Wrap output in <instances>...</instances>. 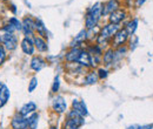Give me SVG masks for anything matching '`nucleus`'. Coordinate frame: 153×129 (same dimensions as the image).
<instances>
[{
    "label": "nucleus",
    "instance_id": "3",
    "mask_svg": "<svg viewBox=\"0 0 153 129\" xmlns=\"http://www.w3.org/2000/svg\"><path fill=\"white\" fill-rule=\"evenodd\" d=\"M0 45L6 51H14L18 47V37L14 33H4L0 35Z\"/></svg>",
    "mask_w": 153,
    "mask_h": 129
},
{
    "label": "nucleus",
    "instance_id": "14",
    "mask_svg": "<svg viewBox=\"0 0 153 129\" xmlns=\"http://www.w3.org/2000/svg\"><path fill=\"white\" fill-rule=\"evenodd\" d=\"M30 66H31V68L33 71L39 72V71H41L46 66V61L41 56H33L32 60H31V65Z\"/></svg>",
    "mask_w": 153,
    "mask_h": 129
},
{
    "label": "nucleus",
    "instance_id": "16",
    "mask_svg": "<svg viewBox=\"0 0 153 129\" xmlns=\"http://www.w3.org/2000/svg\"><path fill=\"white\" fill-rule=\"evenodd\" d=\"M10 96H11V93H10L8 87L6 85H2L0 88V108H2L7 103Z\"/></svg>",
    "mask_w": 153,
    "mask_h": 129
},
{
    "label": "nucleus",
    "instance_id": "31",
    "mask_svg": "<svg viewBox=\"0 0 153 129\" xmlns=\"http://www.w3.org/2000/svg\"><path fill=\"white\" fill-rule=\"evenodd\" d=\"M145 1H146V0H137V1H135V6H137V7H140Z\"/></svg>",
    "mask_w": 153,
    "mask_h": 129
},
{
    "label": "nucleus",
    "instance_id": "18",
    "mask_svg": "<svg viewBox=\"0 0 153 129\" xmlns=\"http://www.w3.org/2000/svg\"><path fill=\"white\" fill-rule=\"evenodd\" d=\"M78 63L80 66H85V67L91 66L92 63H91V55H90V53L86 52V51H82L81 52V55H80L79 60H78Z\"/></svg>",
    "mask_w": 153,
    "mask_h": 129
},
{
    "label": "nucleus",
    "instance_id": "28",
    "mask_svg": "<svg viewBox=\"0 0 153 129\" xmlns=\"http://www.w3.org/2000/svg\"><path fill=\"white\" fill-rule=\"evenodd\" d=\"M6 60V49L0 45V66L5 62Z\"/></svg>",
    "mask_w": 153,
    "mask_h": 129
},
{
    "label": "nucleus",
    "instance_id": "20",
    "mask_svg": "<svg viewBox=\"0 0 153 129\" xmlns=\"http://www.w3.org/2000/svg\"><path fill=\"white\" fill-rule=\"evenodd\" d=\"M39 121V114L37 113H32L28 119H27V123H28V128L30 129H37Z\"/></svg>",
    "mask_w": 153,
    "mask_h": 129
},
{
    "label": "nucleus",
    "instance_id": "26",
    "mask_svg": "<svg viewBox=\"0 0 153 129\" xmlns=\"http://www.w3.org/2000/svg\"><path fill=\"white\" fill-rule=\"evenodd\" d=\"M37 86H38V79H37V76H33L30 80V82H28V93L34 92V89L37 88Z\"/></svg>",
    "mask_w": 153,
    "mask_h": 129
},
{
    "label": "nucleus",
    "instance_id": "19",
    "mask_svg": "<svg viewBox=\"0 0 153 129\" xmlns=\"http://www.w3.org/2000/svg\"><path fill=\"white\" fill-rule=\"evenodd\" d=\"M36 32H38L39 37L44 38V39L47 38V31L40 19H36Z\"/></svg>",
    "mask_w": 153,
    "mask_h": 129
},
{
    "label": "nucleus",
    "instance_id": "12",
    "mask_svg": "<svg viewBox=\"0 0 153 129\" xmlns=\"http://www.w3.org/2000/svg\"><path fill=\"white\" fill-rule=\"evenodd\" d=\"M72 107H73V111H76L80 116L85 117L88 115V111H87V107L85 105V102L82 101H78V100H74L72 102Z\"/></svg>",
    "mask_w": 153,
    "mask_h": 129
},
{
    "label": "nucleus",
    "instance_id": "23",
    "mask_svg": "<svg viewBox=\"0 0 153 129\" xmlns=\"http://www.w3.org/2000/svg\"><path fill=\"white\" fill-rule=\"evenodd\" d=\"M87 38V31L86 29H82L78 35L76 37V39H74V41L71 43V46L72 47H74L76 46V43H79V42H84L85 41V39Z\"/></svg>",
    "mask_w": 153,
    "mask_h": 129
},
{
    "label": "nucleus",
    "instance_id": "8",
    "mask_svg": "<svg viewBox=\"0 0 153 129\" xmlns=\"http://www.w3.org/2000/svg\"><path fill=\"white\" fill-rule=\"evenodd\" d=\"M20 47H21V51H22L26 55H33L34 49H36L34 43H33V40L28 37H25L21 40Z\"/></svg>",
    "mask_w": 153,
    "mask_h": 129
},
{
    "label": "nucleus",
    "instance_id": "2",
    "mask_svg": "<svg viewBox=\"0 0 153 129\" xmlns=\"http://www.w3.org/2000/svg\"><path fill=\"white\" fill-rule=\"evenodd\" d=\"M120 29V26L119 25H115V24H108L106 26H104L100 31V34L98 37V45H105L111 38H113L115 35V33Z\"/></svg>",
    "mask_w": 153,
    "mask_h": 129
},
{
    "label": "nucleus",
    "instance_id": "22",
    "mask_svg": "<svg viewBox=\"0 0 153 129\" xmlns=\"http://www.w3.org/2000/svg\"><path fill=\"white\" fill-rule=\"evenodd\" d=\"M98 74L97 72H91V73H88L86 75V77H85V83L86 85H94L97 83V81H98Z\"/></svg>",
    "mask_w": 153,
    "mask_h": 129
},
{
    "label": "nucleus",
    "instance_id": "4",
    "mask_svg": "<svg viewBox=\"0 0 153 129\" xmlns=\"http://www.w3.org/2000/svg\"><path fill=\"white\" fill-rule=\"evenodd\" d=\"M81 125H84V117L80 116L76 111H68L67 113V120L64 125L65 129H78Z\"/></svg>",
    "mask_w": 153,
    "mask_h": 129
},
{
    "label": "nucleus",
    "instance_id": "24",
    "mask_svg": "<svg viewBox=\"0 0 153 129\" xmlns=\"http://www.w3.org/2000/svg\"><path fill=\"white\" fill-rule=\"evenodd\" d=\"M137 27H138V20L134 19V20L130 21V22L127 24V26H126V31L128 32V34H133L134 32H135V29H137Z\"/></svg>",
    "mask_w": 153,
    "mask_h": 129
},
{
    "label": "nucleus",
    "instance_id": "13",
    "mask_svg": "<svg viewBox=\"0 0 153 129\" xmlns=\"http://www.w3.org/2000/svg\"><path fill=\"white\" fill-rule=\"evenodd\" d=\"M126 17V12L123 11V10H117L114 12H112L110 14V22L111 24H115V25H119L124 19Z\"/></svg>",
    "mask_w": 153,
    "mask_h": 129
},
{
    "label": "nucleus",
    "instance_id": "17",
    "mask_svg": "<svg viewBox=\"0 0 153 129\" xmlns=\"http://www.w3.org/2000/svg\"><path fill=\"white\" fill-rule=\"evenodd\" d=\"M36 111H37V105H36L34 102L30 101V102L25 103V105L20 108L19 114H21L22 116H27L28 114H32V113H34Z\"/></svg>",
    "mask_w": 153,
    "mask_h": 129
},
{
    "label": "nucleus",
    "instance_id": "27",
    "mask_svg": "<svg viewBox=\"0 0 153 129\" xmlns=\"http://www.w3.org/2000/svg\"><path fill=\"white\" fill-rule=\"evenodd\" d=\"M59 87H60V80H59V76H56L52 86V93H57L59 91Z\"/></svg>",
    "mask_w": 153,
    "mask_h": 129
},
{
    "label": "nucleus",
    "instance_id": "25",
    "mask_svg": "<svg viewBox=\"0 0 153 129\" xmlns=\"http://www.w3.org/2000/svg\"><path fill=\"white\" fill-rule=\"evenodd\" d=\"M8 24H11V25L16 28V31H21V28H22V24H21V21H20L19 19L14 18V17L8 20Z\"/></svg>",
    "mask_w": 153,
    "mask_h": 129
},
{
    "label": "nucleus",
    "instance_id": "7",
    "mask_svg": "<svg viewBox=\"0 0 153 129\" xmlns=\"http://www.w3.org/2000/svg\"><path fill=\"white\" fill-rule=\"evenodd\" d=\"M52 108L53 111L61 114V113H65L66 109H67V103L65 101V99L60 95H57L56 97H53L52 100Z\"/></svg>",
    "mask_w": 153,
    "mask_h": 129
},
{
    "label": "nucleus",
    "instance_id": "21",
    "mask_svg": "<svg viewBox=\"0 0 153 129\" xmlns=\"http://www.w3.org/2000/svg\"><path fill=\"white\" fill-rule=\"evenodd\" d=\"M115 59V52L113 49H108V51H106L105 52V54H104V62L106 63V65H111L113 61H114Z\"/></svg>",
    "mask_w": 153,
    "mask_h": 129
},
{
    "label": "nucleus",
    "instance_id": "15",
    "mask_svg": "<svg viewBox=\"0 0 153 129\" xmlns=\"http://www.w3.org/2000/svg\"><path fill=\"white\" fill-rule=\"evenodd\" d=\"M33 43H34V47L38 49L39 52H47L48 49V46H47V42L45 41V39L39 35H34L33 37Z\"/></svg>",
    "mask_w": 153,
    "mask_h": 129
},
{
    "label": "nucleus",
    "instance_id": "5",
    "mask_svg": "<svg viewBox=\"0 0 153 129\" xmlns=\"http://www.w3.org/2000/svg\"><path fill=\"white\" fill-rule=\"evenodd\" d=\"M22 24V33L25 34V37H31L36 32V19H32L31 17H26L24 18V20L21 21Z\"/></svg>",
    "mask_w": 153,
    "mask_h": 129
},
{
    "label": "nucleus",
    "instance_id": "29",
    "mask_svg": "<svg viewBox=\"0 0 153 129\" xmlns=\"http://www.w3.org/2000/svg\"><path fill=\"white\" fill-rule=\"evenodd\" d=\"M1 29H2L5 33H14V32H16V28H14L11 24H7V25H6V26H4Z\"/></svg>",
    "mask_w": 153,
    "mask_h": 129
},
{
    "label": "nucleus",
    "instance_id": "30",
    "mask_svg": "<svg viewBox=\"0 0 153 129\" xmlns=\"http://www.w3.org/2000/svg\"><path fill=\"white\" fill-rule=\"evenodd\" d=\"M97 74H98V77L99 79H106L107 75H108V72L106 69H104V68H99V71H98Z\"/></svg>",
    "mask_w": 153,
    "mask_h": 129
},
{
    "label": "nucleus",
    "instance_id": "9",
    "mask_svg": "<svg viewBox=\"0 0 153 129\" xmlns=\"http://www.w3.org/2000/svg\"><path fill=\"white\" fill-rule=\"evenodd\" d=\"M128 32L126 31V28H123V29H119L117 33H115V35L113 37V45H114L115 47H120V46H123L125 42H126V40H127V38H128Z\"/></svg>",
    "mask_w": 153,
    "mask_h": 129
},
{
    "label": "nucleus",
    "instance_id": "32",
    "mask_svg": "<svg viewBox=\"0 0 153 129\" xmlns=\"http://www.w3.org/2000/svg\"><path fill=\"white\" fill-rule=\"evenodd\" d=\"M50 129H58V128H57V127H51Z\"/></svg>",
    "mask_w": 153,
    "mask_h": 129
},
{
    "label": "nucleus",
    "instance_id": "11",
    "mask_svg": "<svg viewBox=\"0 0 153 129\" xmlns=\"http://www.w3.org/2000/svg\"><path fill=\"white\" fill-rule=\"evenodd\" d=\"M81 52H82L81 48H79V47H72L66 53V55H65L66 61H68V62H78L79 57L81 55Z\"/></svg>",
    "mask_w": 153,
    "mask_h": 129
},
{
    "label": "nucleus",
    "instance_id": "1",
    "mask_svg": "<svg viewBox=\"0 0 153 129\" xmlns=\"http://www.w3.org/2000/svg\"><path fill=\"white\" fill-rule=\"evenodd\" d=\"M101 11H102V4L97 2L92 7L87 10L86 18H85V27L86 29H93L97 26L99 19L101 17Z\"/></svg>",
    "mask_w": 153,
    "mask_h": 129
},
{
    "label": "nucleus",
    "instance_id": "6",
    "mask_svg": "<svg viewBox=\"0 0 153 129\" xmlns=\"http://www.w3.org/2000/svg\"><path fill=\"white\" fill-rule=\"evenodd\" d=\"M11 127L13 129H27L28 128V123H27L26 116H22L21 114L17 113V114L12 117Z\"/></svg>",
    "mask_w": 153,
    "mask_h": 129
},
{
    "label": "nucleus",
    "instance_id": "10",
    "mask_svg": "<svg viewBox=\"0 0 153 129\" xmlns=\"http://www.w3.org/2000/svg\"><path fill=\"white\" fill-rule=\"evenodd\" d=\"M119 0H108L104 7H102V11H101V15H106V14H111L112 12H114L117 10H119Z\"/></svg>",
    "mask_w": 153,
    "mask_h": 129
}]
</instances>
